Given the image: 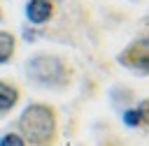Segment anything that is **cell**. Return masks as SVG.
Masks as SVG:
<instances>
[{
    "instance_id": "1",
    "label": "cell",
    "mask_w": 149,
    "mask_h": 146,
    "mask_svg": "<svg viewBox=\"0 0 149 146\" xmlns=\"http://www.w3.org/2000/svg\"><path fill=\"white\" fill-rule=\"evenodd\" d=\"M23 76L35 88L63 93V90H70L74 86L77 70H74L72 60L65 53L37 51V53H30L26 58V63H23Z\"/></svg>"
},
{
    "instance_id": "2",
    "label": "cell",
    "mask_w": 149,
    "mask_h": 146,
    "mask_svg": "<svg viewBox=\"0 0 149 146\" xmlns=\"http://www.w3.org/2000/svg\"><path fill=\"white\" fill-rule=\"evenodd\" d=\"M16 130L28 146H58L61 139L58 109L49 102L33 100L21 109L16 118Z\"/></svg>"
},
{
    "instance_id": "3",
    "label": "cell",
    "mask_w": 149,
    "mask_h": 146,
    "mask_svg": "<svg viewBox=\"0 0 149 146\" xmlns=\"http://www.w3.org/2000/svg\"><path fill=\"white\" fill-rule=\"evenodd\" d=\"M116 65L137 76H149V30L133 37L119 53Z\"/></svg>"
},
{
    "instance_id": "4",
    "label": "cell",
    "mask_w": 149,
    "mask_h": 146,
    "mask_svg": "<svg viewBox=\"0 0 149 146\" xmlns=\"http://www.w3.org/2000/svg\"><path fill=\"white\" fill-rule=\"evenodd\" d=\"M23 16L30 25H47L56 16V2L54 0H26Z\"/></svg>"
},
{
    "instance_id": "5",
    "label": "cell",
    "mask_w": 149,
    "mask_h": 146,
    "mask_svg": "<svg viewBox=\"0 0 149 146\" xmlns=\"http://www.w3.org/2000/svg\"><path fill=\"white\" fill-rule=\"evenodd\" d=\"M21 102V88L12 79H0V116H7Z\"/></svg>"
},
{
    "instance_id": "6",
    "label": "cell",
    "mask_w": 149,
    "mask_h": 146,
    "mask_svg": "<svg viewBox=\"0 0 149 146\" xmlns=\"http://www.w3.org/2000/svg\"><path fill=\"white\" fill-rule=\"evenodd\" d=\"M16 35L12 30H5L0 28V67L2 65H9L16 56Z\"/></svg>"
},
{
    "instance_id": "7",
    "label": "cell",
    "mask_w": 149,
    "mask_h": 146,
    "mask_svg": "<svg viewBox=\"0 0 149 146\" xmlns=\"http://www.w3.org/2000/svg\"><path fill=\"white\" fill-rule=\"evenodd\" d=\"M121 123H123L126 127H130V130H140V127H142V121H140V114H137L135 104L121 109Z\"/></svg>"
},
{
    "instance_id": "8",
    "label": "cell",
    "mask_w": 149,
    "mask_h": 146,
    "mask_svg": "<svg viewBox=\"0 0 149 146\" xmlns=\"http://www.w3.org/2000/svg\"><path fill=\"white\" fill-rule=\"evenodd\" d=\"M0 146H28V144L19 134V130H7L0 134Z\"/></svg>"
},
{
    "instance_id": "9",
    "label": "cell",
    "mask_w": 149,
    "mask_h": 146,
    "mask_svg": "<svg viewBox=\"0 0 149 146\" xmlns=\"http://www.w3.org/2000/svg\"><path fill=\"white\" fill-rule=\"evenodd\" d=\"M135 109L140 114V121H142V127H149V97H142L135 102Z\"/></svg>"
},
{
    "instance_id": "10",
    "label": "cell",
    "mask_w": 149,
    "mask_h": 146,
    "mask_svg": "<svg viewBox=\"0 0 149 146\" xmlns=\"http://www.w3.org/2000/svg\"><path fill=\"white\" fill-rule=\"evenodd\" d=\"M5 21V9H2V5H0V23Z\"/></svg>"
},
{
    "instance_id": "11",
    "label": "cell",
    "mask_w": 149,
    "mask_h": 146,
    "mask_svg": "<svg viewBox=\"0 0 149 146\" xmlns=\"http://www.w3.org/2000/svg\"><path fill=\"white\" fill-rule=\"evenodd\" d=\"M128 2H133V5H140V2H144V0H128Z\"/></svg>"
},
{
    "instance_id": "12",
    "label": "cell",
    "mask_w": 149,
    "mask_h": 146,
    "mask_svg": "<svg viewBox=\"0 0 149 146\" xmlns=\"http://www.w3.org/2000/svg\"><path fill=\"white\" fill-rule=\"evenodd\" d=\"M54 2H56V5H58V2H65V0H54Z\"/></svg>"
}]
</instances>
